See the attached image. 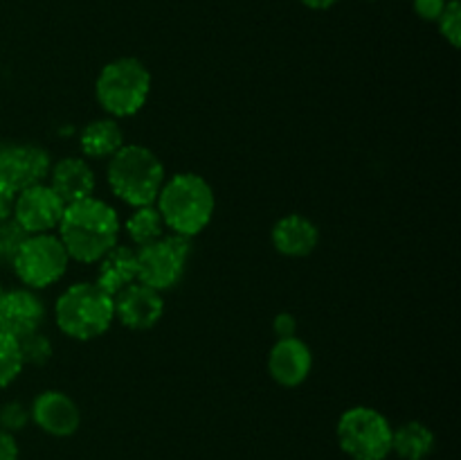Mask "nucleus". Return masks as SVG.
<instances>
[{"label":"nucleus","mask_w":461,"mask_h":460,"mask_svg":"<svg viewBox=\"0 0 461 460\" xmlns=\"http://www.w3.org/2000/svg\"><path fill=\"white\" fill-rule=\"evenodd\" d=\"M23 354L18 338L0 332V388L9 386L23 370Z\"/></svg>","instance_id":"obj_21"},{"label":"nucleus","mask_w":461,"mask_h":460,"mask_svg":"<svg viewBox=\"0 0 461 460\" xmlns=\"http://www.w3.org/2000/svg\"><path fill=\"white\" fill-rule=\"evenodd\" d=\"M273 329H275V334H277V338H293V336H295V329H297L295 316H293V314H277V316H275Z\"/></svg>","instance_id":"obj_27"},{"label":"nucleus","mask_w":461,"mask_h":460,"mask_svg":"<svg viewBox=\"0 0 461 460\" xmlns=\"http://www.w3.org/2000/svg\"><path fill=\"white\" fill-rule=\"evenodd\" d=\"M63 210L66 203L57 197V192L50 185L36 183L16 192L12 216L27 235H39L57 228Z\"/></svg>","instance_id":"obj_10"},{"label":"nucleus","mask_w":461,"mask_h":460,"mask_svg":"<svg viewBox=\"0 0 461 460\" xmlns=\"http://www.w3.org/2000/svg\"><path fill=\"white\" fill-rule=\"evenodd\" d=\"M151 93V72L142 61L122 57L102 68L95 84V95L104 111L113 117L135 115Z\"/></svg>","instance_id":"obj_5"},{"label":"nucleus","mask_w":461,"mask_h":460,"mask_svg":"<svg viewBox=\"0 0 461 460\" xmlns=\"http://www.w3.org/2000/svg\"><path fill=\"white\" fill-rule=\"evenodd\" d=\"M45 318L43 300L32 289H14L5 291L0 300V332L14 338H25L39 332Z\"/></svg>","instance_id":"obj_12"},{"label":"nucleus","mask_w":461,"mask_h":460,"mask_svg":"<svg viewBox=\"0 0 461 460\" xmlns=\"http://www.w3.org/2000/svg\"><path fill=\"white\" fill-rule=\"evenodd\" d=\"M318 242V225L302 215H286L273 225V246L286 257L309 255Z\"/></svg>","instance_id":"obj_16"},{"label":"nucleus","mask_w":461,"mask_h":460,"mask_svg":"<svg viewBox=\"0 0 461 460\" xmlns=\"http://www.w3.org/2000/svg\"><path fill=\"white\" fill-rule=\"evenodd\" d=\"M59 239L68 257L84 264L99 262L120 237V216L115 207L99 198L88 197L66 206L59 221Z\"/></svg>","instance_id":"obj_1"},{"label":"nucleus","mask_w":461,"mask_h":460,"mask_svg":"<svg viewBox=\"0 0 461 460\" xmlns=\"http://www.w3.org/2000/svg\"><path fill=\"white\" fill-rule=\"evenodd\" d=\"M3 296H5V289L0 287V300H3Z\"/></svg>","instance_id":"obj_31"},{"label":"nucleus","mask_w":461,"mask_h":460,"mask_svg":"<svg viewBox=\"0 0 461 460\" xmlns=\"http://www.w3.org/2000/svg\"><path fill=\"white\" fill-rule=\"evenodd\" d=\"M435 449V433L421 422H405L392 431V451L401 460H426Z\"/></svg>","instance_id":"obj_19"},{"label":"nucleus","mask_w":461,"mask_h":460,"mask_svg":"<svg viewBox=\"0 0 461 460\" xmlns=\"http://www.w3.org/2000/svg\"><path fill=\"white\" fill-rule=\"evenodd\" d=\"M30 418L34 419L41 431L54 437H68L79 428L81 410L66 392L45 391L32 404Z\"/></svg>","instance_id":"obj_13"},{"label":"nucleus","mask_w":461,"mask_h":460,"mask_svg":"<svg viewBox=\"0 0 461 460\" xmlns=\"http://www.w3.org/2000/svg\"><path fill=\"white\" fill-rule=\"evenodd\" d=\"M336 3L338 0H302V5H306L309 9H329Z\"/></svg>","instance_id":"obj_30"},{"label":"nucleus","mask_w":461,"mask_h":460,"mask_svg":"<svg viewBox=\"0 0 461 460\" xmlns=\"http://www.w3.org/2000/svg\"><path fill=\"white\" fill-rule=\"evenodd\" d=\"M59 329L77 341H90L106 332L115 320L113 296L95 282L72 284L59 296L54 307Z\"/></svg>","instance_id":"obj_4"},{"label":"nucleus","mask_w":461,"mask_h":460,"mask_svg":"<svg viewBox=\"0 0 461 460\" xmlns=\"http://www.w3.org/2000/svg\"><path fill=\"white\" fill-rule=\"evenodd\" d=\"M50 170H52L50 153L39 144H0V183L14 192L43 183L50 176Z\"/></svg>","instance_id":"obj_9"},{"label":"nucleus","mask_w":461,"mask_h":460,"mask_svg":"<svg viewBox=\"0 0 461 460\" xmlns=\"http://www.w3.org/2000/svg\"><path fill=\"white\" fill-rule=\"evenodd\" d=\"M14 203H16V192H14V189H9L7 185L0 183V221L12 219Z\"/></svg>","instance_id":"obj_29"},{"label":"nucleus","mask_w":461,"mask_h":460,"mask_svg":"<svg viewBox=\"0 0 461 460\" xmlns=\"http://www.w3.org/2000/svg\"><path fill=\"white\" fill-rule=\"evenodd\" d=\"M27 422H30V409L21 401H7L0 409V428H5V431H21Z\"/></svg>","instance_id":"obj_25"},{"label":"nucleus","mask_w":461,"mask_h":460,"mask_svg":"<svg viewBox=\"0 0 461 460\" xmlns=\"http://www.w3.org/2000/svg\"><path fill=\"white\" fill-rule=\"evenodd\" d=\"M439 32L453 48H459L461 43V5L459 0H448L441 16L437 18Z\"/></svg>","instance_id":"obj_24"},{"label":"nucleus","mask_w":461,"mask_h":460,"mask_svg":"<svg viewBox=\"0 0 461 460\" xmlns=\"http://www.w3.org/2000/svg\"><path fill=\"white\" fill-rule=\"evenodd\" d=\"M27 239L25 230L18 225V221L14 219H5L0 221V260L12 262L14 255L18 253L21 244Z\"/></svg>","instance_id":"obj_23"},{"label":"nucleus","mask_w":461,"mask_h":460,"mask_svg":"<svg viewBox=\"0 0 461 460\" xmlns=\"http://www.w3.org/2000/svg\"><path fill=\"white\" fill-rule=\"evenodd\" d=\"M158 212L167 228L180 237H194L212 221L214 192L198 174H176L158 194Z\"/></svg>","instance_id":"obj_2"},{"label":"nucleus","mask_w":461,"mask_h":460,"mask_svg":"<svg viewBox=\"0 0 461 460\" xmlns=\"http://www.w3.org/2000/svg\"><path fill=\"white\" fill-rule=\"evenodd\" d=\"M448 0H414V12L423 21H437L446 9Z\"/></svg>","instance_id":"obj_26"},{"label":"nucleus","mask_w":461,"mask_h":460,"mask_svg":"<svg viewBox=\"0 0 461 460\" xmlns=\"http://www.w3.org/2000/svg\"><path fill=\"white\" fill-rule=\"evenodd\" d=\"M311 368H313V354L309 345L297 336L279 338L268 354V373L279 386H300L311 374Z\"/></svg>","instance_id":"obj_14"},{"label":"nucleus","mask_w":461,"mask_h":460,"mask_svg":"<svg viewBox=\"0 0 461 460\" xmlns=\"http://www.w3.org/2000/svg\"><path fill=\"white\" fill-rule=\"evenodd\" d=\"M189 237L180 235H162L156 242L140 246L135 251L138 255V282L165 291V289L176 287L185 273V264L189 260Z\"/></svg>","instance_id":"obj_8"},{"label":"nucleus","mask_w":461,"mask_h":460,"mask_svg":"<svg viewBox=\"0 0 461 460\" xmlns=\"http://www.w3.org/2000/svg\"><path fill=\"white\" fill-rule=\"evenodd\" d=\"M79 144L88 158H111L124 144V131L113 117H99L84 126Z\"/></svg>","instance_id":"obj_18"},{"label":"nucleus","mask_w":461,"mask_h":460,"mask_svg":"<svg viewBox=\"0 0 461 460\" xmlns=\"http://www.w3.org/2000/svg\"><path fill=\"white\" fill-rule=\"evenodd\" d=\"M392 431L387 418L369 406H354L338 419V445L354 460H385L392 454Z\"/></svg>","instance_id":"obj_6"},{"label":"nucleus","mask_w":461,"mask_h":460,"mask_svg":"<svg viewBox=\"0 0 461 460\" xmlns=\"http://www.w3.org/2000/svg\"><path fill=\"white\" fill-rule=\"evenodd\" d=\"M113 307H115V318H120L124 327L138 332L153 327L165 314L162 293L142 282L129 284L117 296H113Z\"/></svg>","instance_id":"obj_11"},{"label":"nucleus","mask_w":461,"mask_h":460,"mask_svg":"<svg viewBox=\"0 0 461 460\" xmlns=\"http://www.w3.org/2000/svg\"><path fill=\"white\" fill-rule=\"evenodd\" d=\"M18 343H21L23 363L43 365V363H48L50 356H52V343L48 341V336H43V334H39V332L21 338Z\"/></svg>","instance_id":"obj_22"},{"label":"nucleus","mask_w":461,"mask_h":460,"mask_svg":"<svg viewBox=\"0 0 461 460\" xmlns=\"http://www.w3.org/2000/svg\"><path fill=\"white\" fill-rule=\"evenodd\" d=\"M0 460H18V445L14 433L0 428Z\"/></svg>","instance_id":"obj_28"},{"label":"nucleus","mask_w":461,"mask_h":460,"mask_svg":"<svg viewBox=\"0 0 461 460\" xmlns=\"http://www.w3.org/2000/svg\"><path fill=\"white\" fill-rule=\"evenodd\" d=\"M66 248L61 239L50 233L27 235L18 253L14 255L12 266L18 280L27 284V289H43L61 280L68 271Z\"/></svg>","instance_id":"obj_7"},{"label":"nucleus","mask_w":461,"mask_h":460,"mask_svg":"<svg viewBox=\"0 0 461 460\" xmlns=\"http://www.w3.org/2000/svg\"><path fill=\"white\" fill-rule=\"evenodd\" d=\"M50 188L57 192L66 206L93 197L95 174L90 165L81 158H63L50 170Z\"/></svg>","instance_id":"obj_15"},{"label":"nucleus","mask_w":461,"mask_h":460,"mask_svg":"<svg viewBox=\"0 0 461 460\" xmlns=\"http://www.w3.org/2000/svg\"><path fill=\"white\" fill-rule=\"evenodd\" d=\"M108 185L129 206H153L165 185V165L151 149L122 144L108 162Z\"/></svg>","instance_id":"obj_3"},{"label":"nucleus","mask_w":461,"mask_h":460,"mask_svg":"<svg viewBox=\"0 0 461 460\" xmlns=\"http://www.w3.org/2000/svg\"><path fill=\"white\" fill-rule=\"evenodd\" d=\"M138 282V255L131 246H115L99 260L97 266V287L104 289L108 296H117L122 289Z\"/></svg>","instance_id":"obj_17"},{"label":"nucleus","mask_w":461,"mask_h":460,"mask_svg":"<svg viewBox=\"0 0 461 460\" xmlns=\"http://www.w3.org/2000/svg\"><path fill=\"white\" fill-rule=\"evenodd\" d=\"M126 233H129L133 244L147 246V244L156 242V239H160L162 235H165V221H162L158 207H135V212L129 216V221H126Z\"/></svg>","instance_id":"obj_20"}]
</instances>
